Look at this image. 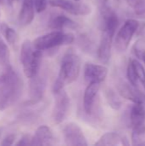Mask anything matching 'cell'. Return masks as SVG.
Returning <instances> with one entry per match:
<instances>
[{"label":"cell","instance_id":"cell-1","mask_svg":"<svg viewBox=\"0 0 145 146\" xmlns=\"http://www.w3.org/2000/svg\"><path fill=\"white\" fill-rule=\"evenodd\" d=\"M22 89V80L9 66L0 74V110L11 106L19 98Z\"/></svg>","mask_w":145,"mask_h":146},{"label":"cell","instance_id":"cell-2","mask_svg":"<svg viewBox=\"0 0 145 146\" xmlns=\"http://www.w3.org/2000/svg\"><path fill=\"white\" fill-rule=\"evenodd\" d=\"M80 68L81 60L79 56L73 51L67 52L61 61L58 77L52 87L53 93L58 92L64 89L65 86L74 82L79 75Z\"/></svg>","mask_w":145,"mask_h":146},{"label":"cell","instance_id":"cell-3","mask_svg":"<svg viewBox=\"0 0 145 146\" xmlns=\"http://www.w3.org/2000/svg\"><path fill=\"white\" fill-rule=\"evenodd\" d=\"M41 59L42 51L35 49L31 41H24L21 49V62L26 78L31 79L39 72Z\"/></svg>","mask_w":145,"mask_h":146},{"label":"cell","instance_id":"cell-4","mask_svg":"<svg viewBox=\"0 0 145 146\" xmlns=\"http://www.w3.org/2000/svg\"><path fill=\"white\" fill-rule=\"evenodd\" d=\"M74 36L72 33H65L62 31L53 30L52 32L37 38L32 44L35 49L45 50L53 49L61 45L70 44L73 42Z\"/></svg>","mask_w":145,"mask_h":146},{"label":"cell","instance_id":"cell-5","mask_svg":"<svg viewBox=\"0 0 145 146\" xmlns=\"http://www.w3.org/2000/svg\"><path fill=\"white\" fill-rule=\"evenodd\" d=\"M138 27L139 22L134 19H128L124 22L115 39V47L119 52H124L127 50Z\"/></svg>","mask_w":145,"mask_h":146},{"label":"cell","instance_id":"cell-6","mask_svg":"<svg viewBox=\"0 0 145 146\" xmlns=\"http://www.w3.org/2000/svg\"><path fill=\"white\" fill-rule=\"evenodd\" d=\"M55 94V105L52 110V120L54 123L60 124L62 123L69 110L70 106V98L64 89H62Z\"/></svg>","mask_w":145,"mask_h":146},{"label":"cell","instance_id":"cell-7","mask_svg":"<svg viewBox=\"0 0 145 146\" xmlns=\"http://www.w3.org/2000/svg\"><path fill=\"white\" fill-rule=\"evenodd\" d=\"M48 3L55 8H59L74 15H87L91 12V7L80 1L71 0H49Z\"/></svg>","mask_w":145,"mask_h":146},{"label":"cell","instance_id":"cell-8","mask_svg":"<svg viewBox=\"0 0 145 146\" xmlns=\"http://www.w3.org/2000/svg\"><path fill=\"white\" fill-rule=\"evenodd\" d=\"M63 137L67 145L86 146L88 145L82 129L75 123H68L64 127Z\"/></svg>","mask_w":145,"mask_h":146},{"label":"cell","instance_id":"cell-9","mask_svg":"<svg viewBox=\"0 0 145 146\" xmlns=\"http://www.w3.org/2000/svg\"><path fill=\"white\" fill-rule=\"evenodd\" d=\"M29 85V97L30 100L28 104H35L39 103L44 96L46 88V76L44 74H39V72L30 79Z\"/></svg>","mask_w":145,"mask_h":146},{"label":"cell","instance_id":"cell-10","mask_svg":"<svg viewBox=\"0 0 145 146\" xmlns=\"http://www.w3.org/2000/svg\"><path fill=\"white\" fill-rule=\"evenodd\" d=\"M108 75V68L103 65L86 63L84 68V78L89 84L91 82L102 83Z\"/></svg>","mask_w":145,"mask_h":146},{"label":"cell","instance_id":"cell-11","mask_svg":"<svg viewBox=\"0 0 145 146\" xmlns=\"http://www.w3.org/2000/svg\"><path fill=\"white\" fill-rule=\"evenodd\" d=\"M117 90L119 94L132 102L133 104H142L145 105V96L141 93L137 87L132 86L130 83H126V82H120L117 85Z\"/></svg>","mask_w":145,"mask_h":146},{"label":"cell","instance_id":"cell-12","mask_svg":"<svg viewBox=\"0 0 145 146\" xmlns=\"http://www.w3.org/2000/svg\"><path fill=\"white\" fill-rule=\"evenodd\" d=\"M113 38L114 36L109 34L108 32L103 31L100 44L97 49V57L103 64H108L110 61Z\"/></svg>","mask_w":145,"mask_h":146},{"label":"cell","instance_id":"cell-13","mask_svg":"<svg viewBox=\"0 0 145 146\" xmlns=\"http://www.w3.org/2000/svg\"><path fill=\"white\" fill-rule=\"evenodd\" d=\"M99 82H91L89 83L87 87L85 90L84 92V98H83V106L84 110L86 114L91 115L94 109V104L97 98V96L98 94V92L100 90V85Z\"/></svg>","mask_w":145,"mask_h":146},{"label":"cell","instance_id":"cell-14","mask_svg":"<svg viewBox=\"0 0 145 146\" xmlns=\"http://www.w3.org/2000/svg\"><path fill=\"white\" fill-rule=\"evenodd\" d=\"M53 140H54V135L51 129L48 126L43 125L38 127L35 131L34 135L32 137L31 145H50L53 144Z\"/></svg>","mask_w":145,"mask_h":146},{"label":"cell","instance_id":"cell-15","mask_svg":"<svg viewBox=\"0 0 145 146\" xmlns=\"http://www.w3.org/2000/svg\"><path fill=\"white\" fill-rule=\"evenodd\" d=\"M103 31L108 32L112 36L115 35L119 27V18L117 15L111 10L107 5H103Z\"/></svg>","mask_w":145,"mask_h":146},{"label":"cell","instance_id":"cell-16","mask_svg":"<svg viewBox=\"0 0 145 146\" xmlns=\"http://www.w3.org/2000/svg\"><path fill=\"white\" fill-rule=\"evenodd\" d=\"M34 18L33 0H23L22 7L18 16V22L20 26L25 27L32 23Z\"/></svg>","mask_w":145,"mask_h":146},{"label":"cell","instance_id":"cell-17","mask_svg":"<svg viewBox=\"0 0 145 146\" xmlns=\"http://www.w3.org/2000/svg\"><path fill=\"white\" fill-rule=\"evenodd\" d=\"M117 145H128L129 143L127 142V139L125 137H122L119 133H113V132L104 133L95 144V145L98 146Z\"/></svg>","mask_w":145,"mask_h":146},{"label":"cell","instance_id":"cell-18","mask_svg":"<svg viewBox=\"0 0 145 146\" xmlns=\"http://www.w3.org/2000/svg\"><path fill=\"white\" fill-rule=\"evenodd\" d=\"M77 27L78 25L75 21L63 15H58L54 16L49 23V27L52 30L56 31H62L64 28L73 29L76 28Z\"/></svg>","mask_w":145,"mask_h":146},{"label":"cell","instance_id":"cell-19","mask_svg":"<svg viewBox=\"0 0 145 146\" xmlns=\"http://www.w3.org/2000/svg\"><path fill=\"white\" fill-rule=\"evenodd\" d=\"M130 121L132 127H138L144 125L145 105L142 104H134L130 112Z\"/></svg>","mask_w":145,"mask_h":146},{"label":"cell","instance_id":"cell-20","mask_svg":"<svg viewBox=\"0 0 145 146\" xmlns=\"http://www.w3.org/2000/svg\"><path fill=\"white\" fill-rule=\"evenodd\" d=\"M105 97L109 105L115 110H119L121 108V101L119 95L111 88H107L105 90Z\"/></svg>","mask_w":145,"mask_h":146},{"label":"cell","instance_id":"cell-21","mask_svg":"<svg viewBox=\"0 0 145 146\" xmlns=\"http://www.w3.org/2000/svg\"><path fill=\"white\" fill-rule=\"evenodd\" d=\"M3 34H4V37L7 40V42L9 44H15L18 41V35H17V33L11 27H9V26H6L4 25L3 26Z\"/></svg>","mask_w":145,"mask_h":146},{"label":"cell","instance_id":"cell-22","mask_svg":"<svg viewBox=\"0 0 145 146\" xmlns=\"http://www.w3.org/2000/svg\"><path fill=\"white\" fill-rule=\"evenodd\" d=\"M132 52L138 59H143L145 55V39L139 38L132 47Z\"/></svg>","mask_w":145,"mask_h":146},{"label":"cell","instance_id":"cell-23","mask_svg":"<svg viewBox=\"0 0 145 146\" xmlns=\"http://www.w3.org/2000/svg\"><path fill=\"white\" fill-rule=\"evenodd\" d=\"M131 60V62L132 64V67H133V69L137 74V77L138 79V80H140L141 82L144 81L145 80V69L144 68V66L141 64V62L137 60V59H130Z\"/></svg>","mask_w":145,"mask_h":146},{"label":"cell","instance_id":"cell-24","mask_svg":"<svg viewBox=\"0 0 145 146\" xmlns=\"http://www.w3.org/2000/svg\"><path fill=\"white\" fill-rule=\"evenodd\" d=\"M9 51L5 42L0 38V65H6L9 62Z\"/></svg>","mask_w":145,"mask_h":146},{"label":"cell","instance_id":"cell-25","mask_svg":"<svg viewBox=\"0 0 145 146\" xmlns=\"http://www.w3.org/2000/svg\"><path fill=\"white\" fill-rule=\"evenodd\" d=\"M126 76H127V79H128V81L129 83L135 86V87H138V79L137 77V74L133 69V67H132V64L131 62V60L129 61L128 62V65H127V68H126Z\"/></svg>","mask_w":145,"mask_h":146},{"label":"cell","instance_id":"cell-26","mask_svg":"<svg viewBox=\"0 0 145 146\" xmlns=\"http://www.w3.org/2000/svg\"><path fill=\"white\" fill-rule=\"evenodd\" d=\"M132 6L137 15L145 18V0H134Z\"/></svg>","mask_w":145,"mask_h":146},{"label":"cell","instance_id":"cell-27","mask_svg":"<svg viewBox=\"0 0 145 146\" xmlns=\"http://www.w3.org/2000/svg\"><path fill=\"white\" fill-rule=\"evenodd\" d=\"M48 5L47 0H33V8L34 11L37 13H42L44 12Z\"/></svg>","mask_w":145,"mask_h":146},{"label":"cell","instance_id":"cell-28","mask_svg":"<svg viewBox=\"0 0 145 146\" xmlns=\"http://www.w3.org/2000/svg\"><path fill=\"white\" fill-rule=\"evenodd\" d=\"M32 136L30 134H25L21 137V139L15 144L16 145H31Z\"/></svg>","mask_w":145,"mask_h":146},{"label":"cell","instance_id":"cell-29","mask_svg":"<svg viewBox=\"0 0 145 146\" xmlns=\"http://www.w3.org/2000/svg\"><path fill=\"white\" fill-rule=\"evenodd\" d=\"M15 139V134H9L8 136H6V137L3 139V141H2V143H1V145H14Z\"/></svg>","mask_w":145,"mask_h":146},{"label":"cell","instance_id":"cell-30","mask_svg":"<svg viewBox=\"0 0 145 146\" xmlns=\"http://www.w3.org/2000/svg\"><path fill=\"white\" fill-rule=\"evenodd\" d=\"M103 5H107V3H108V2H109V0H98Z\"/></svg>","mask_w":145,"mask_h":146},{"label":"cell","instance_id":"cell-31","mask_svg":"<svg viewBox=\"0 0 145 146\" xmlns=\"http://www.w3.org/2000/svg\"><path fill=\"white\" fill-rule=\"evenodd\" d=\"M142 83H143V86H144V89H145V80L144 81H143Z\"/></svg>","mask_w":145,"mask_h":146},{"label":"cell","instance_id":"cell-32","mask_svg":"<svg viewBox=\"0 0 145 146\" xmlns=\"http://www.w3.org/2000/svg\"><path fill=\"white\" fill-rule=\"evenodd\" d=\"M142 60H143V61L144 62V63H145V55L144 56V57H143V59H142Z\"/></svg>","mask_w":145,"mask_h":146},{"label":"cell","instance_id":"cell-33","mask_svg":"<svg viewBox=\"0 0 145 146\" xmlns=\"http://www.w3.org/2000/svg\"><path fill=\"white\" fill-rule=\"evenodd\" d=\"M2 130H3V129L0 127V136H1V134H2Z\"/></svg>","mask_w":145,"mask_h":146},{"label":"cell","instance_id":"cell-34","mask_svg":"<svg viewBox=\"0 0 145 146\" xmlns=\"http://www.w3.org/2000/svg\"><path fill=\"white\" fill-rule=\"evenodd\" d=\"M0 3H3V0H0Z\"/></svg>","mask_w":145,"mask_h":146},{"label":"cell","instance_id":"cell-35","mask_svg":"<svg viewBox=\"0 0 145 146\" xmlns=\"http://www.w3.org/2000/svg\"><path fill=\"white\" fill-rule=\"evenodd\" d=\"M129 2H132V1H134V0H128Z\"/></svg>","mask_w":145,"mask_h":146},{"label":"cell","instance_id":"cell-36","mask_svg":"<svg viewBox=\"0 0 145 146\" xmlns=\"http://www.w3.org/2000/svg\"><path fill=\"white\" fill-rule=\"evenodd\" d=\"M73 1H80V0H73Z\"/></svg>","mask_w":145,"mask_h":146},{"label":"cell","instance_id":"cell-37","mask_svg":"<svg viewBox=\"0 0 145 146\" xmlns=\"http://www.w3.org/2000/svg\"><path fill=\"white\" fill-rule=\"evenodd\" d=\"M116 1H117V2H119V1H120V0H116Z\"/></svg>","mask_w":145,"mask_h":146}]
</instances>
